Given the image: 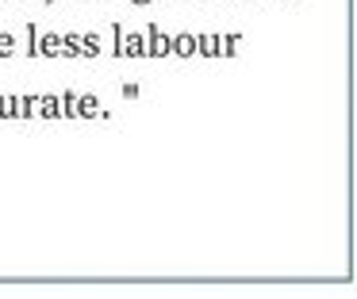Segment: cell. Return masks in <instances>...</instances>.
<instances>
[{"label": "cell", "mask_w": 357, "mask_h": 299, "mask_svg": "<svg viewBox=\"0 0 357 299\" xmlns=\"http://www.w3.org/2000/svg\"><path fill=\"white\" fill-rule=\"evenodd\" d=\"M73 115H77V119H100V123L112 119V112H104L100 100H96L93 92H77V107H73Z\"/></svg>", "instance_id": "obj_1"}, {"label": "cell", "mask_w": 357, "mask_h": 299, "mask_svg": "<svg viewBox=\"0 0 357 299\" xmlns=\"http://www.w3.org/2000/svg\"><path fill=\"white\" fill-rule=\"evenodd\" d=\"M142 35H146V58H169V31H162L158 23H150Z\"/></svg>", "instance_id": "obj_2"}, {"label": "cell", "mask_w": 357, "mask_h": 299, "mask_svg": "<svg viewBox=\"0 0 357 299\" xmlns=\"http://www.w3.org/2000/svg\"><path fill=\"white\" fill-rule=\"evenodd\" d=\"M119 58H146V35L142 31H123V43H119Z\"/></svg>", "instance_id": "obj_3"}, {"label": "cell", "mask_w": 357, "mask_h": 299, "mask_svg": "<svg viewBox=\"0 0 357 299\" xmlns=\"http://www.w3.org/2000/svg\"><path fill=\"white\" fill-rule=\"evenodd\" d=\"M35 58H62V35L39 31V38H35Z\"/></svg>", "instance_id": "obj_4"}, {"label": "cell", "mask_w": 357, "mask_h": 299, "mask_svg": "<svg viewBox=\"0 0 357 299\" xmlns=\"http://www.w3.org/2000/svg\"><path fill=\"white\" fill-rule=\"evenodd\" d=\"M169 58H196V35H188V31L169 35Z\"/></svg>", "instance_id": "obj_5"}, {"label": "cell", "mask_w": 357, "mask_h": 299, "mask_svg": "<svg viewBox=\"0 0 357 299\" xmlns=\"http://www.w3.org/2000/svg\"><path fill=\"white\" fill-rule=\"evenodd\" d=\"M196 54L200 58H219V35H196Z\"/></svg>", "instance_id": "obj_6"}, {"label": "cell", "mask_w": 357, "mask_h": 299, "mask_svg": "<svg viewBox=\"0 0 357 299\" xmlns=\"http://www.w3.org/2000/svg\"><path fill=\"white\" fill-rule=\"evenodd\" d=\"M242 50V35L231 31V35H219V58H234Z\"/></svg>", "instance_id": "obj_7"}, {"label": "cell", "mask_w": 357, "mask_h": 299, "mask_svg": "<svg viewBox=\"0 0 357 299\" xmlns=\"http://www.w3.org/2000/svg\"><path fill=\"white\" fill-rule=\"evenodd\" d=\"M39 119H62V104H58V96H39Z\"/></svg>", "instance_id": "obj_8"}, {"label": "cell", "mask_w": 357, "mask_h": 299, "mask_svg": "<svg viewBox=\"0 0 357 299\" xmlns=\"http://www.w3.org/2000/svg\"><path fill=\"white\" fill-rule=\"evenodd\" d=\"M62 58H70V61H81V35H77V31H70V35H62Z\"/></svg>", "instance_id": "obj_9"}, {"label": "cell", "mask_w": 357, "mask_h": 299, "mask_svg": "<svg viewBox=\"0 0 357 299\" xmlns=\"http://www.w3.org/2000/svg\"><path fill=\"white\" fill-rule=\"evenodd\" d=\"M16 50H20V43H16V31H0V61L16 58Z\"/></svg>", "instance_id": "obj_10"}, {"label": "cell", "mask_w": 357, "mask_h": 299, "mask_svg": "<svg viewBox=\"0 0 357 299\" xmlns=\"http://www.w3.org/2000/svg\"><path fill=\"white\" fill-rule=\"evenodd\" d=\"M20 119V96H0V123Z\"/></svg>", "instance_id": "obj_11"}, {"label": "cell", "mask_w": 357, "mask_h": 299, "mask_svg": "<svg viewBox=\"0 0 357 299\" xmlns=\"http://www.w3.org/2000/svg\"><path fill=\"white\" fill-rule=\"evenodd\" d=\"M58 104H62V119L77 123V115H73V107H77V89H66L62 96H58Z\"/></svg>", "instance_id": "obj_12"}, {"label": "cell", "mask_w": 357, "mask_h": 299, "mask_svg": "<svg viewBox=\"0 0 357 299\" xmlns=\"http://www.w3.org/2000/svg\"><path fill=\"white\" fill-rule=\"evenodd\" d=\"M35 112H39V92L20 96V119H35Z\"/></svg>", "instance_id": "obj_13"}, {"label": "cell", "mask_w": 357, "mask_h": 299, "mask_svg": "<svg viewBox=\"0 0 357 299\" xmlns=\"http://www.w3.org/2000/svg\"><path fill=\"white\" fill-rule=\"evenodd\" d=\"M96 54H100V35L85 31V35H81V58H96Z\"/></svg>", "instance_id": "obj_14"}, {"label": "cell", "mask_w": 357, "mask_h": 299, "mask_svg": "<svg viewBox=\"0 0 357 299\" xmlns=\"http://www.w3.org/2000/svg\"><path fill=\"white\" fill-rule=\"evenodd\" d=\"M123 96H127V100H139V84H135V81H123Z\"/></svg>", "instance_id": "obj_15"}, {"label": "cell", "mask_w": 357, "mask_h": 299, "mask_svg": "<svg viewBox=\"0 0 357 299\" xmlns=\"http://www.w3.org/2000/svg\"><path fill=\"white\" fill-rule=\"evenodd\" d=\"M47 4H54V0H47Z\"/></svg>", "instance_id": "obj_16"}]
</instances>
